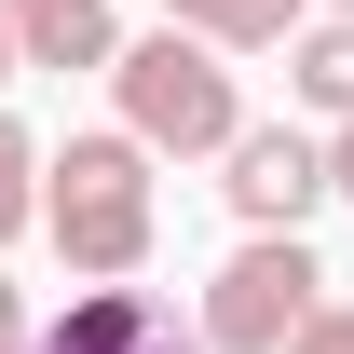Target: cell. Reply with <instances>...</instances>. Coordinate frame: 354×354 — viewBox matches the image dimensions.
<instances>
[{
  "mask_svg": "<svg viewBox=\"0 0 354 354\" xmlns=\"http://www.w3.org/2000/svg\"><path fill=\"white\" fill-rule=\"evenodd\" d=\"M150 150H136L123 123H95V136H68V150H41V232L68 245V272L82 286H123L136 259H150Z\"/></svg>",
  "mask_w": 354,
  "mask_h": 354,
  "instance_id": "1",
  "label": "cell"
},
{
  "mask_svg": "<svg viewBox=\"0 0 354 354\" xmlns=\"http://www.w3.org/2000/svg\"><path fill=\"white\" fill-rule=\"evenodd\" d=\"M109 95H123V136L150 150V164H191V150H232L245 136V95H232V55H205V41H177V28H150V41H123L109 55Z\"/></svg>",
  "mask_w": 354,
  "mask_h": 354,
  "instance_id": "2",
  "label": "cell"
},
{
  "mask_svg": "<svg viewBox=\"0 0 354 354\" xmlns=\"http://www.w3.org/2000/svg\"><path fill=\"white\" fill-rule=\"evenodd\" d=\"M313 300H327V272H313L300 232H245L218 259V286H205V313H191V341L205 354H286L313 327Z\"/></svg>",
  "mask_w": 354,
  "mask_h": 354,
  "instance_id": "3",
  "label": "cell"
},
{
  "mask_svg": "<svg viewBox=\"0 0 354 354\" xmlns=\"http://www.w3.org/2000/svg\"><path fill=\"white\" fill-rule=\"evenodd\" d=\"M218 164H232L218 191H232V218H245V232H300L313 205H327V136H313V123H245Z\"/></svg>",
  "mask_w": 354,
  "mask_h": 354,
  "instance_id": "4",
  "label": "cell"
},
{
  "mask_svg": "<svg viewBox=\"0 0 354 354\" xmlns=\"http://www.w3.org/2000/svg\"><path fill=\"white\" fill-rule=\"evenodd\" d=\"M0 41H14V68H109L123 14L109 0H0Z\"/></svg>",
  "mask_w": 354,
  "mask_h": 354,
  "instance_id": "5",
  "label": "cell"
},
{
  "mask_svg": "<svg viewBox=\"0 0 354 354\" xmlns=\"http://www.w3.org/2000/svg\"><path fill=\"white\" fill-rule=\"evenodd\" d=\"M164 28L205 41V55H272V41L313 28V0H164Z\"/></svg>",
  "mask_w": 354,
  "mask_h": 354,
  "instance_id": "6",
  "label": "cell"
},
{
  "mask_svg": "<svg viewBox=\"0 0 354 354\" xmlns=\"http://www.w3.org/2000/svg\"><path fill=\"white\" fill-rule=\"evenodd\" d=\"M286 95H300V109H313L327 136L354 123V28H341V14H313L300 41H286Z\"/></svg>",
  "mask_w": 354,
  "mask_h": 354,
  "instance_id": "7",
  "label": "cell"
},
{
  "mask_svg": "<svg viewBox=\"0 0 354 354\" xmlns=\"http://www.w3.org/2000/svg\"><path fill=\"white\" fill-rule=\"evenodd\" d=\"M14 232H41V136L0 109V245H14Z\"/></svg>",
  "mask_w": 354,
  "mask_h": 354,
  "instance_id": "8",
  "label": "cell"
},
{
  "mask_svg": "<svg viewBox=\"0 0 354 354\" xmlns=\"http://www.w3.org/2000/svg\"><path fill=\"white\" fill-rule=\"evenodd\" d=\"M286 354H354V300H313V327H300Z\"/></svg>",
  "mask_w": 354,
  "mask_h": 354,
  "instance_id": "9",
  "label": "cell"
},
{
  "mask_svg": "<svg viewBox=\"0 0 354 354\" xmlns=\"http://www.w3.org/2000/svg\"><path fill=\"white\" fill-rule=\"evenodd\" d=\"M28 341H41V313H28V286L0 272V354H28Z\"/></svg>",
  "mask_w": 354,
  "mask_h": 354,
  "instance_id": "10",
  "label": "cell"
},
{
  "mask_svg": "<svg viewBox=\"0 0 354 354\" xmlns=\"http://www.w3.org/2000/svg\"><path fill=\"white\" fill-rule=\"evenodd\" d=\"M327 191H341V205H354V123L327 136Z\"/></svg>",
  "mask_w": 354,
  "mask_h": 354,
  "instance_id": "11",
  "label": "cell"
},
{
  "mask_svg": "<svg viewBox=\"0 0 354 354\" xmlns=\"http://www.w3.org/2000/svg\"><path fill=\"white\" fill-rule=\"evenodd\" d=\"M28 354H41V341H28ZM136 354H205V341H191V327H150V341H136Z\"/></svg>",
  "mask_w": 354,
  "mask_h": 354,
  "instance_id": "12",
  "label": "cell"
},
{
  "mask_svg": "<svg viewBox=\"0 0 354 354\" xmlns=\"http://www.w3.org/2000/svg\"><path fill=\"white\" fill-rule=\"evenodd\" d=\"M0 82H14V41H0Z\"/></svg>",
  "mask_w": 354,
  "mask_h": 354,
  "instance_id": "13",
  "label": "cell"
},
{
  "mask_svg": "<svg viewBox=\"0 0 354 354\" xmlns=\"http://www.w3.org/2000/svg\"><path fill=\"white\" fill-rule=\"evenodd\" d=\"M327 14H341V28H354V0H327Z\"/></svg>",
  "mask_w": 354,
  "mask_h": 354,
  "instance_id": "14",
  "label": "cell"
}]
</instances>
